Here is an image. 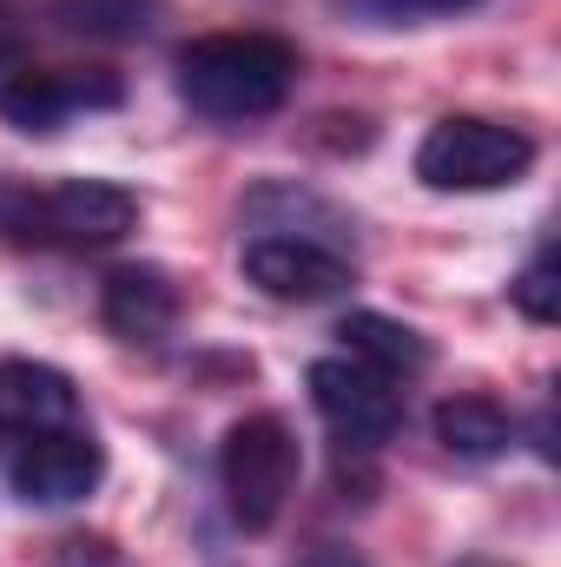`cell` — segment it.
I'll use <instances>...</instances> for the list:
<instances>
[{
  "label": "cell",
  "mask_w": 561,
  "mask_h": 567,
  "mask_svg": "<svg viewBox=\"0 0 561 567\" xmlns=\"http://www.w3.org/2000/svg\"><path fill=\"white\" fill-rule=\"evenodd\" d=\"M297 86V47L278 33H205L178 53V93L205 120H272Z\"/></svg>",
  "instance_id": "obj_1"
},
{
  "label": "cell",
  "mask_w": 561,
  "mask_h": 567,
  "mask_svg": "<svg viewBox=\"0 0 561 567\" xmlns=\"http://www.w3.org/2000/svg\"><path fill=\"white\" fill-rule=\"evenodd\" d=\"M133 225H140V198L120 178H53L40 192L0 185V231L33 245L100 251V245H120Z\"/></svg>",
  "instance_id": "obj_2"
},
{
  "label": "cell",
  "mask_w": 561,
  "mask_h": 567,
  "mask_svg": "<svg viewBox=\"0 0 561 567\" xmlns=\"http://www.w3.org/2000/svg\"><path fill=\"white\" fill-rule=\"evenodd\" d=\"M297 435L278 410H258V416H238L218 442V488H225V508L245 535H265L278 528L284 502L297 488Z\"/></svg>",
  "instance_id": "obj_3"
},
{
  "label": "cell",
  "mask_w": 561,
  "mask_h": 567,
  "mask_svg": "<svg viewBox=\"0 0 561 567\" xmlns=\"http://www.w3.org/2000/svg\"><path fill=\"white\" fill-rule=\"evenodd\" d=\"M529 165H536V140L482 113H449L417 145V178L429 192H502Z\"/></svg>",
  "instance_id": "obj_4"
},
{
  "label": "cell",
  "mask_w": 561,
  "mask_h": 567,
  "mask_svg": "<svg viewBox=\"0 0 561 567\" xmlns=\"http://www.w3.org/2000/svg\"><path fill=\"white\" fill-rule=\"evenodd\" d=\"M304 383H310V410L337 429L344 442H357V449H377V442H390L404 429L397 383L377 377V370H364L357 357H317Z\"/></svg>",
  "instance_id": "obj_5"
},
{
  "label": "cell",
  "mask_w": 561,
  "mask_h": 567,
  "mask_svg": "<svg viewBox=\"0 0 561 567\" xmlns=\"http://www.w3.org/2000/svg\"><path fill=\"white\" fill-rule=\"evenodd\" d=\"M106 475V449L86 435V429H40L27 435L13 455H7V482L20 502L33 508H67V502H86Z\"/></svg>",
  "instance_id": "obj_6"
},
{
  "label": "cell",
  "mask_w": 561,
  "mask_h": 567,
  "mask_svg": "<svg viewBox=\"0 0 561 567\" xmlns=\"http://www.w3.org/2000/svg\"><path fill=\"white\" fill-rule=\"evenodd\" d=\"M245 278L258 284L265 297H278V303H324V297H337L350 284V258L317 245V238L272 231V238L245 245Z\"/></svg>",
  "instance_id": "obj_7"
},
{
  "label": "cell",
  "mask_w": 561,
  "mask_h": 567,
  "mask_svg": "<svg viewBox=\"0 0 561 567\" xmlns=\"http://www.w3.org/2000/svg\"><path fill=\"white\" fill-rule=\"evenodd\" d=\"M80 106H120V86L100 73H7L0 80V120L20 133H60Z\"/></svg>",
  "instance_id": "obj_8"
},
{
  "label": "cell",
  "mask_w": 561,
  "mask_h": 567,
  "mask_svg": "<svg viewBox=\"0 0 561 567\" xmlns=\"http://www.w3.org/2000/svg\"><path fill=\"white\" fill-rule=\"evenodd\" d=\"M80 423V390L67 370L33 363V357H7L0 363V429L40 435V429H73Z\"/></svg>",
  "instance_id": "obj_9"
},
{
  "label": "cell",
  "mask_w": 561,
  "mask_h": 567,
  "mask_svg": "<svg viewBox=\"0 0 561 567\" xmlns=\"http://www.w3.org/2000/svg\"><path fill=\"white\" fill-rule=\"evenodd\" d=\"M100 317L126 343H159L178 323V290H172V278L159 265H120L100 284Z\"/></svg>",
  "instance_id": "obj_10"
},
{
  "label": "cell",
  "mask_w": 561,
  "mask_h": 567,
  "mask_svg": "<svg viewBox=\"0 0 561 567\" xmlns=\"http://www.w3.org/2000/svg\"><path fill=\"white\" fill-rule=\"evenodd\" d=\"M337 337H344V357H357L364 370H377V377H390V383L429 370V343H422L410 323L384 317V310H350V317L337 323Z\"/></svg>",
  "instance_id": "obj_11"
},
{
  "label": "cell",
  "mask_w": 561,
  "mask_h": 567,
  "mask_svg": "<svg viewBox=\"0 0 561 567\" xmlns=\"http://www.w3.org/2000/svg\"><path fill=\"white\" fill-rule=\"evenodd\" d=\"M436 442L456 462H496L516 442V416L496 396H442L436 403Z\"/></svg>",
  "instance_id": "obj_12"
},
{
  "label": "cell",
  "mask_w": 561,
  "mask_h": 567,
  "mask_svg": "<svg viewBox=\"0 0 561 567\" xmlns=\"http://www.w3.org/2000/svg\"><path fill=\"white\" fill-rule=\"evenodd\" d=\"M60 13L80 33H140L145 27V0H60Z\"/></svg>",
  "instance_id": "obj_13"
},
{
  "label": "cell",
  "mask_w": 561,
  "mask_h": 567,
  "mask_svg": "<svg viewBox=\"0 0 561 567\" xmlns=\"http://www.w3.org/2000/svg\"><path fill=\"white\" fill-rule=\"evenodd\" d=\"M509 297H516V310L529 317V323H555L561 317V284H555V258L542 251L522 278L509 284Z\"/></svg>",
  "instance_id": "obj_14"
},
{
  "label": "cell",
  "mask_w": 561,
  "mask_h": 567,
  "mask_svg": "<svg viewBox=\"0 0 561 567\" xmlns=\"http://www.w3.org/2000/svg\"><path fill=\"white\" fill-rule=\"evenodd\" d=\"M60 567H126V561H120V548H106V542H86V535H73V542L60 548Z\"/></svg>",
  "instance_id": "obj_15"
},
{
  "label": "cell",
  "mask_w": 561,
  "mask_h": 567,
  "mask_svg": "<svg viewBox=\"0 0 561 567\" xmlns=\"http://www.w3.org/2000/svg\"><path fill=\"white\" fill-rule=\"evenodd\" d=\"M297 567H370V561H364L357 548H337V542H324V548H310Z\"/></svg>",
  "instance_id": "obj_16"
},
{
  "label": "cell",
  "mask_w": 561,
  "mask_h": 567,
  "mask_svg": "<svg viewBox=\"0 0 561 567\" xmlns=\"http://www.w3.org/2000/svg\"><path fill=\"white\" fill-rule=\"evenodd\" d=\"M384 13H456V7H476V0H370Z\"/></svg>",
  "instance_id": "obj_17"
},
{
  "label": "cell",
  "mask_w": 561,
  "mask_h": 567,
  "mask_svg": "<svg viewBox=\"0 0 561 567\" xmlns=\"http://www.w3.org/2000/svg\"><path fill=\"white\" fill-rule=\"evenodd\" d=\"M13 60H20V20H13V13L0 7V73H7Z\"/></svg>",
  "instance_id": "obj_18"
}]
</instances>
